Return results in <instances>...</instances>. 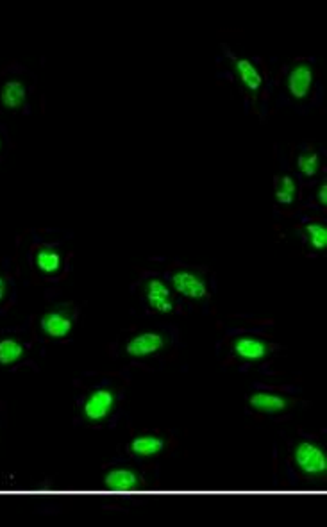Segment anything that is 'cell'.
Segmentation results:
<instances>
[{"instance_id": "5b68a950", "label": "cell", "mask_w": 327, "mask_h": 527, "mask_svg": "<svg viewBox=\"0 0 327 527\" xmlns=\"http://www.w3.org/2000/svg\"><path fill=\"white\" fill-rule=\"evenodd\" d=\"M145 295H147V302L149 306L152 307L154 311H158V313H170V311L174 309V300H172V295H170V288L168 284L163 283L161 279H149L145 284Z\"/></svg>"}, {"instance_id": "ac0fdd59", "label": "cell", "mask_w": 327, "mask_h": 527, "mask_svg": "<svg viewBox=\"0 0 327 527\" xmlns=\"http://www.w3.org/2000/svg\"><path fill=\"white\" fill-rule=\"evenodd\" d=\"M297 168L302 175L306 178H313L319 173L320 168V158L316 152H304L300 154L299 159H297Z\"/></svg>"}, {"instance_id": "ba28073f", "label": "cell", "mask_w": 327, "mask_h": 527, "mask_svg": "<svg viewBox=\"0 0 327 527\" xmlns=\"http://www.w3.org/2000/svg\"><path fill=\"white\" fill-rule=\"evenodd\" d=\"M234 354L238 358L245 359V361H260V359H265L270 352V347H268L267 342L263 340L253 338V336H241L234 342L233 345Z\"/></svg>"}, {"instance_id": "9c48e42d", "label": "cell", "mask_w": 327, "mask_h": 527, "mask_svg": "<svg viewBox=\"0 0 327 527\" xmlns=\"http://www.w3.org/2000/svg\"><path fill=\"white\" fill-rule=\"evenodd\" d=\"M72 327H74V322L70 316L58 313V311H51L41 319V329L51 338H65L70 335Z\"/></svg>"}, {"instance_id": "277c9868", "label": "cell", "mask_w": 327, "mask_h": 527, "mask_svg": "<svg viewBox=\"0 0 327 527\" xmlns=\"http://www.w3.org/2000/svg\"><path fill=\"white\" fill-rule=\"evenodd\" d=\"M286 86L290 95H292L293 99L302 100L306 99L309 91H312L313 86V68L312 65L307 63H299L290 70L288 74V81Z\"/></svg>"}, {"instance_id": "7a4b0ae2", "label": "cell", "mask_w": 327, "mask_h": 527, "mask_svg": "<svg viewBox=\"0 0 327 527\" xmlns=\"http://www.w3.org/2000/svg\"><path fill=\"white\" fill-rule=\"evenodd\" d=\"M114 408V394L107 388L95 389L86 399L83 408L84 418L90 422H102L111 415Z\"/></svg>"}, {"instance_id": "6da1fadb", "label": "cell", "mask_w": 327, "mask_h": 527, "mask_svg": "<svg viewBox=\"0 0 327 527\" xmlns=\"http://www.w3.org/2000/svg\"><path fill=\"white\" fill-rule=\"evenodd\" d=\"M295 458L297 467L302 470L304 474L309 476H320L327 470V456L319 445L312 443V441H300L295 447Z\"/></svg>"}, {"instance_id": "9a60e30c", "label": "cell", "mask_w": 327, "mask_h": 527, "mask_svg": "<svg viewBox=\"0 0 327 527\" xmlns=\"http://www.w3.org/2000/svg\"><path fill=\"white\" fill-rule=\"evenodd\" d=\"M36 267L44 274H55L61 268V254L54 248H40L36 254Z\"/></svg>"}, {"instance_id": "4fadbf2b", "label": "cell", "mask_w": 327, "mask_h": 527, "mask_svg": "<svg viewBox=\"0 0 327 527\" xmlns=\"http://www.w3.org/2000/svg\"><path fill=\"white\" fill-rule=\"evenodd\" d=\"M129 448L134 456L150 458L161 453L163 448H165V441L158 436H152V434H145V436L134 438V440L131 441Z\"/></svg>"}, {"instance_id": "7c38bea8", "label": "cell", "mask_w": 327, "mask_h": 527, "mask_svg": "<svg viewBox=\"0 0 327 527\" xmlns=\"http://www.w3.org/2000/svg\"><path fill=\"white\" fill-rule=\"evenodd\" d=\"M27 90L22 81H8L0 90V102L8 109H18L25 104Z\"/></svg>"}, {"instance_id": "e0dca14e", "label": "cell", "mask_w": 327, "mask_h": 527, "mask_svg": "<svg viewBox=\"0 0 327 527\" xmlns=\"http://www.w3.org/2000/svg\"><path fill=\"white\" fill-rule=\"evenodd\" d=\"M304 231H306L307 241H309V245H312L315 251H323V248L327 247L326 225L315 224V222H312V224L306 225V229H304Z\"/></svg>"}, {"instance_id": "2e32d148", "label": "cell", "mask_w": 327, "mask_h": 527, "mask_svg": "<svg viewBox=\"0 0 327 527\" xmlns=\"http://www.w3.org/2000/svg\"><path fill=\"white\" fill-rule=\"evenodd\" d=\"M297 197V182L295 179L290 178V175H283L279 179V185L276 189V199L279 204H293Z\"/></svg>"}, {"instance_id": "8fae6325", "label": "cell", "mask_w": 327, "mask_h": 527, "mask_svg": "<svg viewBox=\"0 0 327 527\" xmlns=\"http://www.w3.org/2000/svg\"><path fill=\"white\" fill-rule=\"evenodd\" d=\"M234 70H236V75H238V79H240V83L243 84L248 91H260V88L263 86V77H261V72L258 70V67L253 63V61L245 60V58L236 60L234 61Z\"/></svg>"}, {"instance_id": "52a82bcc", "label": "cell", "mask_w": 327, "mask_h": 527, "mask_svg": "<svg viewBox=\"0 0 327 527\" xmlns=\"http://www.w3.org/2000/svg\"><path fill=\"white\" fill-rule=\"evenodd\" d=\"M104 484L113 492H133L142 486V479L131 468H114L106 474Z\"/></svg>"}, {"instance_id": "3957f363", "label": "cell", "mask_w": 327, "mask_h": 527, "mask_svg": "<svg viewBox=\"0 0 327 527\" xmlns=\"http://www.w3.org/2000/svg\"><path fill=\"white\" fill-rule=\"evenodd\" d=\"M172 288L178 291L179 295L186 297V299L201 300L208 295V286H206L204 279L199 277L194 272L179 270L172 276Z\"/></svg>"}, {"instance_id": "d6986e66", "label": "cell", "mask_w": 327, "mask_h": 527, "mask_svg": "<svg viewBox=\"0 0 327 527\" xmlns=\"http://www.w3.org/2000/svg\"><path fill=\"white\" fill-rule=\"evenodd\" d=\"M319 202L322 206L327 204V186H326V182H323V185L320 186V189H319Z\"/></svg>"}, {"instance_id": "44dd1931", "label": "cell", "mask_w": 327, "mask_h": 527, "mask_svg": "<svg viewBox=\"0 0 327 527\" xmlns=\"http://www.w3.org/2000/svg\"><path fill=\"white\" fill-rule=\"evenodd\" d=\"M0 147H2V142H0Z\"/></svg>"}, {"instance_id": "ffe728a7", "label": "cell", "mask_w": 327, "mask_h": 527, "mask_svg": "<svg viewBox=\"0 0 327 527\" xmlns=\"http://www.w3.org/2000/svg\"><path fill=\"white\" fill-rule=\"evenodd\" d=\"M6 290H8V284H6V279H4V277H0V302L4 300Z\"/></svg>"}, {"instance_id": "5bb4252c", "label": "cell", "mask_w": 327, "mask_h": 527, "mask_svg": "<svg viewBox=\"0 0 327 527\" xmlns=\"http://www.w3.org/2000/svg\"><path fill=\"white\" fill-rule=\"evenodd\" d=\"M24 345L15 338L0 340V365H13L24 358Z\"/></svg>"}, {"instance_id": "8992f818", "label": "cell", "mask_w": 327, "mask_h": 527, "mask_svg": "<svg viewBox=\"0 0 327 527\" xmlns=\"http://www.w3.org/2000/svg\"><path fill=\"white\" fill-rule=\"evenodd\" d=\"M165 345V338L158 333H142V335L134 336L129 340L126 350L127 354L133 358H145V356L156 354L158 350L163 349Z\"/></svg>"}, {"instance_id": "30bf717a", "label": "cell", "mask_w": 327, "mask_h": 527, "mask_svg": "<svg viewBox=\"0 0 327 527\" xmlns=\"http://www.w3.org/2000/svg\"><path fill=\"white\" fill-rule=\"evenodd\" d=\"M248 404L251 408L256 409V411H261V413H281L284 409L288 408V401L281 395L276 394H268V392H258V394L251 395L248 399Z\"/></svg>"}]
</instances>
